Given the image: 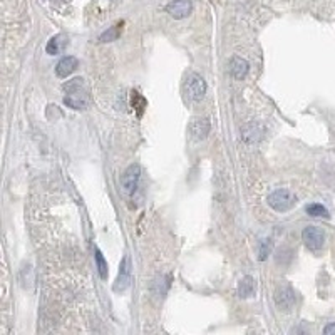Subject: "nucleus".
I'll use <instances>...</instances> for the list:
<instances>
[{"mask_svg":"<svg viewBox=\"0 0 335 335\" xmlns=\"http://www.w3.org/2000/svg\"><path fill=\"white\" fill-rule=\"evenodd\" d=\"M64 103L72 109H86L89 106V87L84 79L75 77L64 84Z\"/></svg>","mask_w":335,"mask_h":335,"instance_id":"obj_1","label":"nucleus"},{"mask_svg":"<svg viewBox=\"0 0 335 335\" xmlns=\"http://www.w3.org/2000/svg\"><path fill=\"white\" fill-rule=\"evenodd\" d=\"M268 205L273 208L275 211L278 213H285V211H290L292 208L297 205V196L290 189H277L268 196Z\"/></svg>","mask_w":335,"mask_h":335,"instance_id":"obj_2","label":"nucleus"},{"mask_svg":"<svg viewBox=\"0 0 335 335\" xmlns=\"http://www.w3.org/2000/svg\"><path fill=\"white\" fill-rule=\"evenodd\" d=\"M205 92H206V82L200 74H194L193 72V74H189L188 77H186V80H185V96L188 97L189 101L198 103V101L203 99Z\"/></svg>","mask_w":335,"mask_h":335,"instance_id":"obj_3","label":"nucleus"},{"mask_svg":"<svg viewBox=\"0 0 335 335\" xmlns=\"http://www.w3.org/2000/svg\"><path fill=\"white\" fill-rule=\"evenodd\" d=\"M302 240L305 243V247L312 252H317L324 247V241H325V235L320 228L317 226H307L302 233Z\"/></svg>","mask_w":335,"mask_h":335,"instance_id":"obj_4","label":"nucleus"},{"mask_svg":"<svg viewBox=\"0 0 335 335\" xmlns=\"http://www.w3.org/2000/svg\"><path fill=\"white\" fill-rule=\"evenodd\" d=\"M139 175H141V169H139L138 164H131L124 171V175L121 176V186L126 194H131L136 189L139 181Z\"/></svg>","mask_w":335,"mask_h":335,"instance_id":"obj_5","label":"nucleus"},{"mask_svg":"<svg viewBox=\"0 0 335 335\" xmlns=\"http://www.w3.org/2000/svg\"><path fill=\"white\" fill-rule=\"evenodd\" d=\"M129 285H131V261H129V257H124L119 266V275H117V280L116 283H114V290L124 292L128 290Z\"/></svg>","mask_w":335,"mask_h":335,"instance_id":"obj_6","label":"nucleus"},{"mask_svg":"<svg viewBox=\"0 0 335 335\" xmlns=\"http://www.w3.org/2000/svg\"><path fill=\"white\" fill-rule=\"evenodd\" d=\"M210 131H211V124L206 117H194V119L189 122V133H191V136L196 141L206 139Z\"/></svg>","mask_w":335,"mask_h":335,"instance_id":"obj_7","label":"nucleus"},{"mask_svg":"<svg viewBox=\"0 0 335 335\" xmlns=\"http://www.w3.org/2000/svg\"><path fill=\"white\" fill-rule=\"evenodd\" d=\"M166 12L175 19H185L191 14V2L189 0H173L166 5Z\"/></svg>","mask_w":335,"mask_h":335,"instance_id":"obj_8","label":"nucleus"},{"mask_svg":"<svg viewBox=\"0 0 335 335\" xmlns=\"http://www.w3.org/2000/svg\"><path fill=\"white\" fill-rule=\"evenodd\" d=\"M275 303L282 310H290L295 305V292L290 287H282L275 292Z\"/></svg>","mask_w":335,"mask_h":335,"instance_id":"obj_9","label":"nucleus"},{"mask_svg":"<svg viewBox=\"0 0 335 335\" xmlns=\"http://www.w3.org/2000/svg\"><path fill=\"white\" fill-rule=\"evenodd\" d=\"M77 59L75 57H72V56H66V57H62L61 61L57 62V66H56V74L59 75V77H67V75H71L72 72H74L75 69H77Z\"/></svg>","mask_w":335,"mask_h":335,"instance_id":"obj_10","label":"nucleus"},{"mask_svg":"<svg viewBox=\"0 0 335 335\" xmlns=\"http://www.w3.org/2000/svg\"><path fill=\"white\" fill-rule=\"evenodd\" d=\"M248 69H250V66H248V62L245 61L243 57H238V56H235L230 61V72H231V75L235 79H245L247 77V74H248Z\"/></svg>","mask_w":335,"mask_h":335,"instance_id":"obj_11","label":"nucleus"},{"mask_svg":"<svg viewBox=\"0 0 335 335\" xmlns=\"http://www.w3.org/2000/svg\"><path fill=\"white\" fill-rule=\"evenodd\" d=\"M66 44H67V37L64 34H59V36H54L52 39L47 42L45 50H47V54H50V56H57V54L62 52V49L66 47Z\"/></svg>","mask_w":335,"mask_h":335,"instance_id":"obj_12","label":"nucleus"},{"mask_svg":"<svg viewBox=\"0 0 335 335\" xmlns=\"http://www.w3.org/2000/svg\"><path fill=\"white\" fill-rule=\"evenodd\" d=\"M263 134V129L260 128L258 124H248L243 128V139L247 143H255L261 138Z\"/></svg>","mask_w":335,"mask_h":335,"instance_id":"obj_13","label":"nucleus"},{"mask_svg":"<svg viewBox=\"0 0 335 335\" xmlns=\"http://www.w3.org/2000/svg\"><path fill=\"white\" fill-rule=\"evenodd\" d=\"M253 292H255V282H253V278L252 277L241 278V282L238 285V295L241 297V298H248V297H252Z\"/></svg>","mask_w":335,"mask_h":335,"instance_id":"obj_14","label":"nucleus"},{"mask_svg":"<svg viewBox=\"0 0 335 335\" xmlns=\"http://www.w3.org/2000/svg\"><path fill=\"white\" fill-rule=\"evenodd\" d=\"M121 29H122V22L121 24H116L114 27H111L109 31H106L103 36H101V42H112V40H116L117 37H119V34H121Z\"/></svg>","mask_w":335,"mask_h":335,"instance_id":"obj_15","label":"nucleus"},{"mask_svg":"<svg viewBox=\"0 0 335 335\" xmlns=\"http://www.w3.org/2000/svg\"><path fill=\"white\" fill-rule=\"evenodd\" d=\"M307 213L313 216V218H320V216H324V218H327L329 216V211L325 206L322 205H317V203H313V205H308L307 206Z\"/></svg>","mask_w":335,"mask_h":335,"instance_id":"obj_16","label":"nucleus"},{"mask_svg":"<svg viewBox=\"0 0 335 335\" xmlns=\"http://www.w3.org/2000/svg\"><path fill=\"white\" fill-rule=\"evenodd\" d=\"M96 261H97V270H99L101 278L106 280V278H108V263L104 261L103 253H101L97 248H96Z\"/></svg>","mask_w":335,"mask_h":335,"instance_id":"obj_17","label":"nucleus"},{"mask_svg":"<svg viewBox=\"0 0 335 335\" xmlns=\"http://www.w3.org/2000/svg\"><path fill=\"white\" fill-rule=\"evenodd\" d=\"M270 250H271V243H270V240H265L263 243H261V250H260V260H265L266 255L270 253Z\"/></svg>","mask_w":335,"mask_h":335,"instance_id":"obj_18","label":"nucleus"},{"mask_svg":"<svg viewBox=\"0 0 335 335\" xmlns=\"http://www.w3.org/2000/svg\"><path fill=\"white\" fill-rule=\"evenodd\" d=\"M324 334H325V335H335V324L327 325V327L324 329Z\"/></svg>","mask_w":335,"mask_h":335,"instance_id":"obj_19","label":"nucleus"}]
</instances>
